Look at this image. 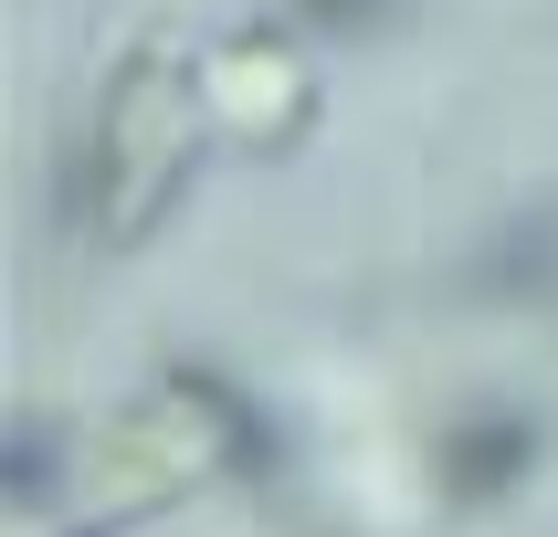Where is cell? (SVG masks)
Segmentation results:
<instances>
[{
	"label": "cell",
	"mask_w": 558,
	"mask_h": 537,
	"mask_svg": "<svg viewBox=\"0 0 558 537\" xmlns=\"http://www.w3.org/2000/svg\"><path fill=\"white\" fill-rule=\"evenodd\" d=\"M264 464V432H253V411L232 379H201V369H169L148 379L137 401H117L74 442V464H63V527H137L158 505H190L201 485L221 474Z\"/></svg>",
	"instance_id": "obj_1"
},
{
	"label": "cell",
	"mask_w": 558,
	"mask_h": 537,
	"mask_svg": "<svg viewBox=\"0 0 558 537\" xmlns=\"http://www.w3.org/2000/svg\"><path fill=\"white\" fill-rule=\"evenodd\" d=\"M201 137H211L201 53L169 22H148L106 63V85H95V126H85V221H95V243H148L169 221V200H180Z\"/></svg>",
	"instance_id": "obj_2"
},
{
	"label": "cell",
	"mask_w": 558,
	"mask_h": 537,
	"mask_svg": "<svg viewBox=\"0 0 558 537\" xmlns=\"http://www.w3.org/2000/svg\"><path fill=\"white\" fill-rule=\"evenodd\" d=\"M201 95H211V137L275 158L316 117V63H306V42L284 22H232V32L201 42Z\"/></svg>",
	"instance_id": "obj_3"
},
{
	"label": "cell",
	"mask_w": 558,
	"mask_h": 537,
	"mask_svg": "<svg viewBox=\"0 0 558 537\" xmlns=\"http://www.w3.org/2000/svg\"><path fill=\"white\" fill-rule=\"evenodd\" d=\"M537 464H548V422L517 401H474L433 432V496L442 505H506Z\"/></svg>",
	"instance_id": "obj_4"
},
{
	"label": "cell",
	"mask_w": 558,
	"mask_h": 537,
	"mask_svg": "<svg viewBox=\"0 0 558 537\" xmlns=\"http://www.w3.org/2000/svg\"><path fill=\"white\" fill-rule=\"evenodd\" d=\"M306 32H369V22H390V0H284Z\"/></svg>",
	"instance_id": "obj_5"
}]
</instances>
